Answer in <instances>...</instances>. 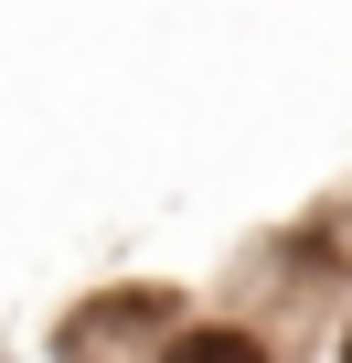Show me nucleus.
<instances>
[{
  "label": "nucleus",
  "instance_id": "nucleus-1",
  "mask_svg": "<svg viewBox=\"0 0 352 363\" xmlns=\"http://www.w3.org/2000/svg\"><path fill=\"white\" fill-rule=\"evenodd\" d=\"M171 363H267L246 331H182V342H171Z\"/></svg>",
  "mask_w": 352,
  "mask_h": 363
},
{
  "label": "nucleus",
  "instance_id": "nucleus-2",
  "mask_svg": "<svg viewBox=\"0 0 352 363\" xmlns=\"http://www.w3.org/2000/svg\"><path fill=\"white\" fill-rule=\"evenodd\" d=\"M341 363H352V331H341Z\"/></svg>",
  "mask_w": 352,
  "mask_h": 363
}]
</instances>
